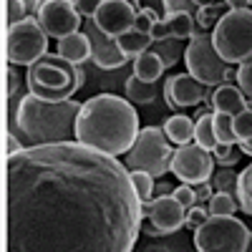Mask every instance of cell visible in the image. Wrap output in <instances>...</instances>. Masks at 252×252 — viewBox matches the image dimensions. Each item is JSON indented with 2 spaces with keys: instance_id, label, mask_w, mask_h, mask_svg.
I'll use <instances>...</instances> for the list:
<instances>
[{
  "instance_id": "cell-23",
  "label": "cell",
  "mask_w": 252,
  "mask_h": 252,
  "mask_svg": "<svg viewBox=\"0 0 252 252\" xmlns=\"http://www.w3.org/2000/svg\"><path fill=\"white\" fill-rule=\"evenodd\" d=\"M126 96L134 103H152L157 98V83H144L136 76L126 78Z\"/></svg>"
},
{
  "instance_id": "cell-11",
  "label": "cell",
  "mask_w": 252,
  "mask_h": 252,
  "mask_svg": "<svg viewBox=\"0 0 252 252\" xmlns=\"http://www.w3.org/2000/svg\"><path fill=\"white\" fill-rule=\"evenodd\" d=\"M139 5L129 3V0H101V5L94 15V26L106 35L109 40H116L119 35L134 31L136 26V13Z\"/></svg>"
},
{
  "instance_id": "cell-15",
  "label": "cell",
  "mask_w": 252,
  "mask_h": 252,
  "mask_svg": "<svg viewBox=\"0 0 252 252\" xmlns=\"http://www.w3.org/2000/svg\"><path fill=\"white\" fill-rule=\"evenodd\" d=\"M212 109L215 114H227V116H240L242 111H247V96L240 91V86L232 83H222L212 91Z\"/></svg>"
},
{
  "instance_id": "cell-28",
  "label": "cell",
  "mask_w": 252,
  "mask_h": 252,
  "mask_svg": "<svg viewBox=\"0 0 252 252\" xmlns=\"http://www.w3.org/2000/svg\"><path fill=\"white\" fill-rule=\"evenodd\" d=\"M202 3H192V0H164V18L174 15H192L199 10Z\"/></svg>"
},
{
  "instance_id": "cell-26",
  "label": "cell",
  "mask_w": 252,
  "mask_h": 252,
  "mask_svg": "<svg viewBox=\"0 0 252 252\" xmlns=\"http://www.w3.org/2000/svg\"><path fill=\"white\" fill-rule=\"evenodd\" d=\"M232 116L227 114H215V134H217V144L222 146H232L237 141L235 136V126H232Z\"/></svg>"
},
{
  "instance_id": "cell-38",
  "label": "cell",
  "mask_w": 252,
  "mask_h": 252,
  "mask_svg": "<svg viewBox=\"0 0 252 252\" xmlns=\"http://www.w3.org/2000/svg\"><path fill=\"white\" fill-rule=\"evenodd\" d=\"M98 0H76V10L81 13V18L83 15H89V18H94L96 15V10H98Z\"/></svg>"
},
{
  "instance_id": "cell-3",
  "label": "cell",
  "mask_w": 252,
  "mask_h": 252,
  "mask_svg": "<svg viewBox=\"0 0 252 252\" xmlns=\"http://www.w3.org/2000/svg\"><path fill=\"white\" fill-rule=\"evenodd\" d=\"M76 98L68 101H43L33 94L23 96L18 103L15 124L23 131L28 146H51L76 141V119L81 114Z\"/></svg>"
},
{
  "instance_id": "cell-41",
  "label": "cell",
  "mask_w": 252,
  "mask_h": 252,
  "mask_svg": "<svg viewBox=\"0 0 252 252\" xmlns=\"http://www.w3.org/2000/svg\"><path fill=\"white\" fill-rule=\"evenodd\" d=\"M240 152H242V154H247V157H252V139L240 141Z\"/></svg>"
},
{
  "instance_id": "cell-39",
  "label": "cell",
  "mask_w": 252,
  "mask_h": 252,
  "mask_svg": "<svg viewBox=\"0 0 252 252\" xmlns=\"http://www.w3.org/2000/svg\"><path fill=\"white\" fill-rule=\"evenodd\" d=\"M212 192H215V189H212V184H209V182H204V184H197V187H194L197 202H209V199H212Z\"/></svg>"
},
{
  "instance_id": "cell-4",
  "label": "cell",
  "mask_w": 252,
  "mask_h": 252,
  "mask_svg": "<svg viewBox=\"0 0 252 252\" xmlns=\"http://www.w3.org/2000/svg\"><path fill=\"white\" fill-rule=\"evenodd\" d=\"M212 43L224 63H242L252 58V8H232L212 31Z\"/></svg>"
},
{
  "instance_id": "cell-14",
  "label": "cell",
  "mask_w": 252,
  "mask_h": 252,
  "mask_svg": "<svg viewBox=\"0 0 252 252\" xmlns=\"http://www.w3.org/2000/svg\"><path fill=\"white\" fill-rule=\"evenodd\" d=\"M207 86L199 83L194 76L189 73H177L166 81L164 86V98L172 109H187V106H197L207 98Z\"/></svg>"
},
{
  "instance_id": "cell-32",
  "label": "cell",
  "mask_w": 252,
  "mask_h": 252,
  "mask_svg": "<svg viewBox=\"0 0 252 252\" xmlns=\"http://www.w3.org/2000/svg\"><path fill=\"white\" fill-rule=\"evenodd\" d=\"M212 157L217 159V164L220 166H224V169H229V166H235L237 161H240V157H242V152H237L235 146H217V149L212 152Z\"/></svg>"
},
{
  "instance_id": "cell-35",
  "label": "cell",
  "mask_w": 252,
  "mask_h": 252,
  "mask_svg": "<svg viewBox=\"0 0 252 252\" xmlns=\"http://www.w3.org/2000/svg\"><path fill=\"white\" fill-rule=\"evenodd\" d=\"M184 209H192L197 204V194H194V187L189 184H182V187H174V194H172Z\"/></svg>"
},
{
  "instance_id": "cell-36",
  "label": "cell",
  "mask_w": 252,
  "mask_h": 252,
  "mask_svg": "<svg viewBox=\"0 0 252 252\" xmlns=\"http://www.w3.org/2000/svg\"><path fill=\"white\" fill-rule=\"evenodd\" d=\"M207 220H209V212H207V209H202L199 204H194L192 209H187V227L199 229Z\"/></svg>"
},
{
  "instance_id": "cell-13",
  "label": "cell",
  "mask_w": 252,
  "mask_h": 252,
  "mask_svg": "<svg viewBox=\"0 0 252 252\" xmlns=\"http://www.w3.org/2000/svg\"><path fill=\"white\" fill-rule=\"evenodd\" d=\"M144 217L152 222V235H174L187 224V209L174 197H154L141 204Z\"/></svg>"
},
{
  "instance_id": "cell-43",
  "label": "cell",
  "mask_w": 252,
  "mask_h": 252,
  "mask_svg": "<svg viewBox=\"0 0 252 252\" xmlns=\"http://www.w3.org/2000/svg\"><path fill=\"white\" fill-rule=\"evenodd\" d=\"M247 5H250V8H252V3H247Z\"/></svg>"
},
{
  "instance_id": "cell-17",
  "label": "cell",
  "mask_w": 252,
  "mask_h": 252,
  "mask_svg": "<svg viewBox=\"0 0 252 252\" xmlns=\"http://www.w3.org/2000/svg\"><path fill=\"white\" fill-rule=\"evenodd\" d=\"M164 134L169 139V144L187 146V144L194 141V121L189 116H172L164 124Z\"/></svg>"
},
{
  "instance_id": "cell-42",
  "label": "cell",
  "mask_w": 252,
  "mask_h": 252,
  "mask_svg": "<svg viewBox=\"0 0 252 252\" xmlns=\"http://www.w3.org/2000/svg\"><path fill=\"white\" fill-rule=\"evenodd\" d=\"M245 252H252V232H250V240H247V247H245Z\"/></svg>"
},
{
  "instance_id": "cell-21",
  "label": "cell",
  "mask_w": 252,
  "mask_h": 252,
  "mask_svg": "<svg viewBox=\"0 0 252 252\" xmlns=\"http://www.w3.org/2000/svg\"><path fill=\"white\" fill-rule=\"evenodd\" d=\"M232 10V3H202L197 10V26L204 33H212L215 26Z\"/></svg>"
},
{
  "instance_id": "cell-12",
  "label": "cell",
  "mask_w": 252,
  "mask_h": 252,
  "mask_svg": "<svg viewBox=\"0 0 252 252\" xmlns=\"http://www.w3.org/2000/svg\"><path fill=\"white\" fill-rule=\"evenodd\" d=\"M38 23L48 33V38H68L81 28V13L71 0H46L38 13Z\"/></svg>"
},
{
  "instance_id": "cell-19",
  "label": "cell",
  "mask_w": 252,
  "mask_h": 252,
  "mask_svg": "<svg viewBox=\"0 0 252 252\" xmlns=\"http://www.w3.org/2000/svg\"><path fill=\"white\" fill-rule=\"evenodd\" d=\"M164 73V63L154 51H146L134 61V76L144 83H157Z\"/></svg>"
},
{
  "instance_id": "cell-34",
  "label": "cell",
  "mask_w": 252,
  "mask_h": 252,
  "mask_svg": "<svg viewBox=\"0 0 252 252\" xmlns=\"http://www.w3.org/2000/svg\"><path fill=\"white\" fill-rule=\"evenodd\" d=\"M26 3L23 0H8L5 3V18H8V28L20 23V20H26Z\"/></svg>"
},
{
  "instance_id": "cell-29",
  "label": "cell",
  "mask_w": 252,
  "mask_h": 252,
  "mask_svg": "<svg viewBox=\"0 0 252 252\" xmlns=\"http://www.w3.org/2000/svg\"><path fill=\"white\" fill-rule=\"evenodd\" d=\"M131 179H134V187H136L141 202H149L154 197V177L146 172H131Z\"/></svg>"
},
{
  "instance_id": "cell-1",
  "label": "cell",
  "mask_w": 252,
  "mask_h": 252,
  "mask_svg": "<svg viewBox=\"0 0 252 252\" xmlns=\"http://www.w3.org/2000/svg\"><path fill=\"white\" fill-rule=\"evenodd\" d=\"M141 197L116 157L78 141L5 159V252H131Z\"/></svg>"
},
{
  "instance_id": "cell-5",
  "label": "cell",
  "mask_w": 252,
  "mask_h": 252,
  "mask_svg": "<svg viewBox=\"0 0 252 252\" xmlns=\"http://www.w3.org/2000/svg\"><path fill=\"white\" fill-rule=\"evenodd\" d=\"M28 89L43 101H68L76 86V66L58 56H46L28 68Z\"/></svg>"
},
{
  "instance_id": "cell-16",
  "label": "cell",
  "mask_w": 252,
  "mask_h": 252,
  "mask_svg": "<svg viewBox=\"0 0 252 252\" xmlns=\"http://www.w3.org/2000/svg\"><path fill=\"white\" fill-rule=\"evenodd\" d=\"M58 58H63L66 63H73V66H81L83 61H89L94 56V46H91V38L86 33H73L68 38H61L58 40Z\"/></svg>"
},
{
  "instance_id": "cell-25",
  "label": "cell",
  "mask_w": 252,
  "mask_h": 252,
  "mask_svg": "<svg viewBox=\"0 0 252 252\" xmlns=\"http://www.w3.org/2000/svg\"><path fill=\"white\" fill-rule=\"evenodd\" d=\"M237 209V202L232 194H224V192H215L212 199L207 204V212L209 217H232Z\"/></svg>"
},
{
  "instance_id": "cell-20",
  "label": "cell",
  "mask_w": 252,
  "mask_h": 252,
  "mask_svg": "<svg viewBox=\"0 0 252 252\" xmlns=\"http://www.w3.org/2000/svg\"><path fill=\"white\" fill-rule=\"evenodd\" d=\"M91 61L96 63L98 68L111 71V68H121L129 58H126V56H124V51L116 46V40H109V43H103V46H96V48H94Z\"/></svg>"
},
{
  "instance_id": "cell-6",
  "label": "cell",
  "mask_w": 252,
  "mask_h": 252,
  "mask_svg": "<svg viewBox=\"0 0 252 252\" xmlns=\"http://www.w3.org/2000/svg\"><path fill=\"white\" fill-rule=\"evenodd\" d=\"M184 63H187L189 76H194L199 83L215 86V89L227 83L232 78V73H237L217 53V48L212 43V33H204V31H197L194 38H189V43L184 48Z\"/></svg>"
},
{
  "instance_id": "cell-30",
  "label": "cell",
  "mask_w": 252,
  "mask_h": 252,
  "mask_svg": "<svg viewBox=\"0 0 252 252\" xmlns=\"http://www.w3.org/2000/svg\"><path fill=\"white\" fill-rule=\"evenodd\" d=\"M159 58H161V63H164V68H169V66H174V63L179 61V48H177V40H159L157 43V51H154Z\"/></svg>"
},
{
  "instance_id": "cell-24",
  "label": "cell",
  "mask_w": 252,
  "mask_h": 252,
  "mask_svg": "<svg viewBox=\"0 0 252 252\" xmlns=\"http://www.w3.org/2000/svg\"><path fill=\"white\" fill-rule=\"evenodd\" d=\"M235 197H237V204H240L242 212L252 217V164L240 172V177H237V194Z\"/></svg>"
},
{
  "instance_id": "cell-37",
  "label": "cell",
  "mask_w": 252,
  "mask_h": 252,
  "mask_svg": "<svg viewBox=\"0 0 252 252\" xmlns=\"http://www.w3.org/2000/svg\"><path fill=\"white\" fill-rule=\"evenodd\" d=\"M23 149H26V146L20 144L18 139H15V134H13V131H8V134H5V159H8V157H15V154H20Z\"/></svg>"
},
{
  "instance_id": "cell-31",
  "label": "cell",
  "mask_w": 252,
  "mask_h": 252,
  "mask_svg": "<svg viewBox=\"0 0 252 252\" xmlns=\"http://www.w3.org/2000/svg\"><path fill=\"white\" fill-rule=\"evenodd\" d=\"M232 126H235V136H237V141H247V139H252V109H247V111H242L240 116H235Z\"/></svg>"
},
{
  "instance_id": "cell-18",
  "label": "cell",
  "mask_w": 252,
  "mask_h": 252,
  "mask_svg": "<svg viewBox=\"0 0 252 252\" xmlns=\"http://www.w3.org/2000/svg\"><path fill=\"white\" fill-rule=\"evenodd\" d=\"M154 43H157L154 35H149V33H139V31H129V33H124V35L116 38V46L124 51V56H126V58H134V61H136L141 53L149 51Z\"/></svg>"
},
{
  "instance_id": "cell-33",
  "label": "cell",
  "mask_w": 252,
  "mask_h": 252,
  "mask_svg": "<svg viewBox=\"0 0 252 252\" xmlns=\"http://www.w3.org/2000/svg\"><path fill=\"white\" fill-rule=\"evenodd\" d=\"M237 86H240V91H242L245 96H250V101H252V58L245 61L242 66L237 68Z\"/></svg>"
},
{
  "instance_id": "cell-27",
  "label": "cell",
  "mask_w": 252,
  "mask_h": 252,
  "mask_svg": "<svg viewBox=\"0 0 252 252\" xmlns=\"http://www.w3.org/2000/svg\"><path fill=\"white\" fill-rule=\"evenodd\" d=\"M209 184H212L215 192H224V194H237V174L235 172H229V169H222L212 174V179H209Z\"/></svg>"
},
{
  "instance_id": "cell-2",
  "label": "cell",
  "mask_w": 252,
  "mask_h": 252,
  "mask_svg": "<svg viewBox=\"0 0 252 252\" xmlns=\"http://www.w3.org/2000/svg\"><path fill=\"white\" fill-rule=\"evenodd\" d=\"M139 114L126 98L98 94L83 101L76 119V141L109 157L129 154L139 139Z\"/></svg>"
},
{
  "instance_id": "cell-40",
  "label": "cell",
  "mask_w": 252,
  "mask_h": 252,
  "mask_svg": "<svg viewBox=\"0 0 252 252\" xmlns=\"http://www.w3.org/2000/svg\"><path fill=\"white\" fill-rule=\"evenodd\" d=\"M154 194H157V197H172V194H174V187L166 184V182H159V184L154 187Z\"/></svg>"
},
{
  "instance_id": "cell-9",
  "label": "cell",
  "mask_w": 252,
  "mask_h": 252,
  "mask_svg": "<svg viewBox=\"0 0 252 252\" xmlns=\"http://www.w3.org/2000/svg\"><path fill=\"white\" fill-rule=\"evenodd\" d=\"M48 56V33L40 28L38 18H26L8 28L5 58L13 66H33Z\"/></svg>"
},
{
  "instance_id": "cell-22",
  "label": "cell",
  "mask_w": 252,
  "mask_h": 252,
  "mask_svg": "<svg viewBox=\"0 0 252 252\" xmlns=\"http://www.w3.org/2000/svg\"><path fill=\"white\" fill-rule=\"evenodd\" d=\"M194 144L202 146V149H207V152H215L220 146L217 144V134H215V114L204 111L197 119V124H194Z\"/></svg>"
},
{
  "instance_id": "cell-10",
  "label": "cell",
  "mask_w": 252,
  "mask_h": 252,
  "mask_svg": "<svg viewBox=\"0 0 252 252\" xmlns=\"http://www.w3.org/2000/svg\"><path fill=\"white\" fill-rule=\"evenodd\" d=\"M169 172H174L184 184H194V187L204 184L215 174V157H212V152L202 149L197 144L177 146Z\"/></svg>"
},
{
  "instance_id": "cell-7",
  "label": "cell",
  "mask_w": 252,
  "mask_h": 252,
  "mask_svg": "<svg viewBox=\"0 0 252 252\" xmlns=\"http://www.w3.org/2000/svg\"><path fill=\"white\" fill-rule=\"evenodd\" d=\"M172 157H174V149H172L169 139H166L164 129H159V126H146V129L139 131V139L131 146V152L126 154V169L161 177L169 172Z\"/></svg>"
},
{
  "instance_id": "cell-8",
  "label": "cell",
  "mask_w": 252,
  "mask_h": 252,
  "mask_svg": "<svg viewBox=\"0 0 252 252\" xmlns=\"http://www.w3.org/2000/svg\"><path fill=\"white\" fill-rule=\"evenodd\" d=\"M250 229L242 220L232 217H209L199 229H194L197 252H245Z\"/></svg>"
}]
</instances>
